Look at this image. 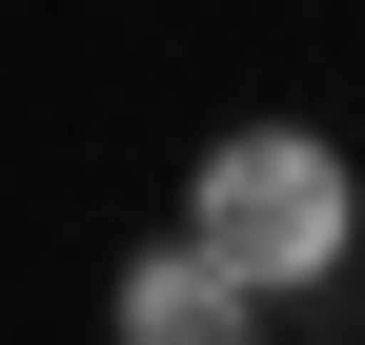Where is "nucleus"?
<instances>
[{
  "label": "nucleus",
  "instance_id": "nucleus-1",
  "mask_svg": "<svg viewBox=\"0 0 365 345\" xmlns=\"http://www.w3.org/2000/svg\"><path fill=\"white\" fill-rule=\"evenodd\" d=\"M182 224H203L264 305H304V284L365 264V163L325 143V122H223V143L182 163Z\"/></svg>",
  "mask_w": 365,
  "mask_h": 345
},
{
  "label": "nucleus",
  "instance_id": "nucleus-2",
  "mask_svg": "<svg viewBox=\"0 0 365 345\" xmlns=\"http://www.w3.org/2000/svg\"><path fill=\"white\" fill-rule=\"evenodd\" d=\"M284 305H264L244 264H223L203 224H163V244H122V284H102V345H264Z\"/></svg>",
  "mask_w": 365,
  "mask_h": 345
}]
</instances>
